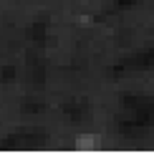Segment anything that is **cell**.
<instances>
[{"label": "cell", "instance_id": "6da1fadb", "mask_svg": "<svg viewBox=\"0 0 154 154\" xmlns=\"http://www.w3.org/2000/svg\"><path fill=\"white\" fill-rule=\"evenodd\" d=\"M96 142H99L96 137H79L76 139V146L79 149H96Z\"/></svg>", "mask_w": 154, "mask_h": 154}]
</instances>
